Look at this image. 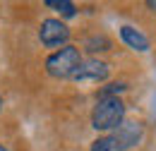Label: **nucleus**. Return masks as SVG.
I'll use <instances>...</instances> for the list:
<instances>
[{
  "mask_svg": "<svg viewBox=\"0 0 156 151\" xmlns=\"http://www.w3.org/2000/svg\"><path fill=\"white\" fill-rule=\"evenodd\" d=\"M120 38H122V43H125V46H130L132 51H139V53L149 51V38L144 36L139 29L130 26V24L120 26Z\"/></svg>",
  "mask_w": 156,
  "mask_h": 151,
  "instance_id": "nucleus-6",
  "label": "nucleus"
},
{
  "mask_svg": "<svg viewBox=\"0 0 156 151\" xmlns=\"http://www.w3.org/2000/svg\"><path fill=\"white\" fill-rule=\"evenodd\" d=\"M39 38L46 48H58V46L65 48L70 41V29L60 19H43L39 29Z\"/></svg>",
  "mask_w": 156,
  "mask_h": 151,
  "instance_id": "nucleus-3",
  "label": "nucleus"
},
{
  "mask_svg": "<svg viewBox=\"0 0 156 151\" xmlns=\"http://www.w3.org/2000/svg\"><path fill=\"white\" fill-rule=\"evenodd\" d=\"M108 72H111V65L98 60V58H89V60H82L79 70L72 75V82H79V84H89V82H103L108 79Z\"/></svg>",
  "mask_w": 156,
  "mask_h": 151,
  "instance_id": "nucleus-4",
  "label": "nucleus"
},
{
  "mask_svg": "<svg viewBox=\"0 0 156 151\" xmlns=\"http://www.w3.org/2000/svg\"><path fill=\"white\" fill-rule=\"evenodd\" d=\"M127 86L122 84V82H111V84H106L103 89H98V98H118V94H122Z\"/></svg>",
  "mask_w": 156,
  "mask_h": 151,
  "instance_id": "nucleus-10",
  "label": "nucleus"
},
{
  "mask_svg": "<svg viewBox=\"0 0 156 151\" xmlns=\"http://www.w3.org/2000/svg\"><path fill=\"white\" fill-rule=\"evenodd\" d=\"M142 137H144V125L137 122V120H125L115 132H113V139H115V144H118L120 151L137 146V144L142 142Z\"/></svg>",
  "mask_w": 156,
  "mask_h": 151,
  "instance_id": "nucleus-5",
  "label": "nucleus"
},
{
  "mask_svg": "<svg viewBox=\"0 0 156 151\" xmlns=\"http://www.w3.org/2000/svg\"><path fill=\"white\" fill-rule=\"evenodd\" d=\"M82 65V53L77 46H65L55 51L53 55H48L46 60V72L53 79H72V75L79 70Z\"/></svg>",
  "mask_w": 156,
  "mask_h": 151,
  "instance_id": "nucleus-2",
  "label": "nucleus"
},
{
  "mask_svg": "<svg viewBox=\"0 0 156 151\" xmlns=\"http://www.w3.org/2000/svg\"><path fill=\"white\" fill-rule=\"evenodd\" d=\"M0 151H7V146H2V144H0Z\"/></svg>",
  "mask_w": 156,
  "mask_h": 151,
  "instance_id": "nucleus-12",
  "label": "nucleus"
},
{
  "mask_svg": "<svg viewBox=\"0 0 156 151\" xmlns=\"http://www.w3.org/2000/svg\"><path fill=\"white\" fill-rule=\"evenodd\" d=\"M89 151H120L113 139V134H106V137H98L96 142H91V149Z\"/></svg>",
  "mask_w": 156,
  "mask_h": 151,
  "instance_id": "nucleus-9",
  "label": "nucleus"
},
{
  "mask_svg": "<svg viewBox=\"0 0 156 151\" xmlns=\"http://www.w3.org/2000/svg\"><path fill=\"white\" fill-rule=\"evenodd\" d=\"M0 111H2V96H0Z\"/></svg>",
  "mask_w": 156,
  "mask_h": 151,
  "instance_id": "nucleus-13",
  "label": "nucleus"
},
{
  "mask_svg": "<svg viewBox=\"0 0 156 151\" xmlns=\"http://www.w3.org/2000/svg\"><path fill=\"white\" fill-rule=\"evenodd\" d=\"M111 48H113L111 38L103 36V34H96V36H87V38H84V51H89V53H103V51H111Z\"/></svg>",
  "mask_w": 156,
  "mask_h": 151,
  "instance_id": "nucleus-7",
  "label": "nucleus"
},
{
  "mask_svg": "<svg viewBox=\"0 0 156 151\" xmlns=\"http://www.w3.org/2000/svg\"><path fill=\"white\" fill-rule=\"evenodd\" d=\"M48 7H53L55 12H60L62 17H75L77 15V5L70 2V0H46Z\"/></svg>",
  "mask_w": 156,
  "mask_h": 151,
  "instance_id": "nucleus-8",
  "label": "nucleus"
},
{
  "mask_svg": "<svg viewBox=\"0 0 156 151\" xmlns=\"http://www.w3.org/2000/svg\"><path fill=\"white\" fill-rule=\"evenodd\" d=\"M125 122V103L120 98H98L91 111V127L96 132H115Z\"/></svg>",
  "mask_w": 156,
  "mask_h": 151,
  "instance_id": "nucleus-1",
  "label": "nucleus"
},
{
  "mask_svg": "<svg viewBox=\"0 0 156 151\" xmlns=\"http://www.w3.org/2000/svg\"><path fill=\"white\" fill-rule=\"evenodd\" d=\"M147 7H149L151 12H156V0H149V2H147Z\"/></svg>",
  "mask_w": 156,
  "mask_h": 151,
  "instance_id": "nucleus-11",
  "label": "nucleus"
}]
</instances>
